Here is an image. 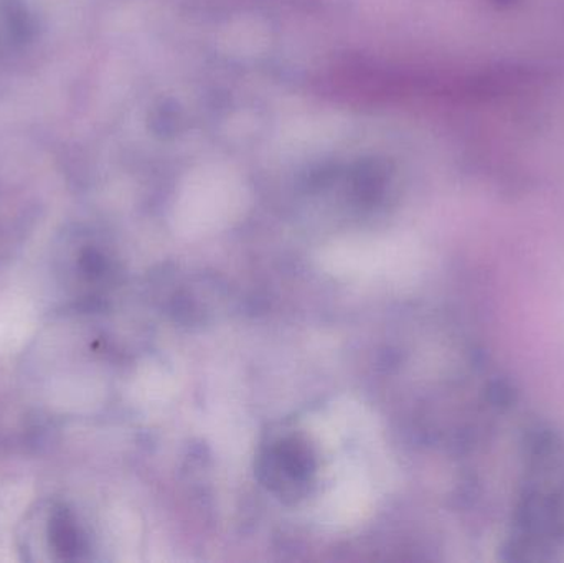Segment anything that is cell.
Returning a JSON list of instances; mask_svg holds the SVG:
<instances>
[{"instance_id":"6da1fadb","label":"cell","mask_w":564,"mask_h":563,"mask_svg":"<svg viewBox=\"0 0 564 563\" xmlns=\"http://www.w3.org/2000/svg\"><path fill=\"white\" fill-rule=\"evenodd\" d=\"M264 473L271 486H278L282 495L297 492L301 486L307 485L312 473V458L307 450L295 442H282L271 450L264 465Z\"/></svg>"}]
</instances>
